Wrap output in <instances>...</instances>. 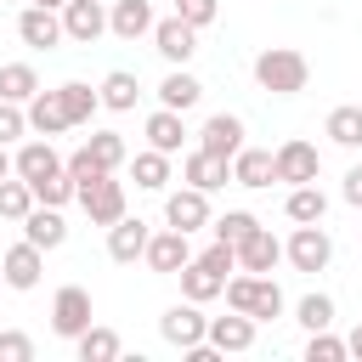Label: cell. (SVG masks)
Instances as JSON below:
<instances>
[{"label": "cell", "mask_w": 362, "mask_h": 362, "mask_svg": "<svg viewBox=\"0 0 362 362\" xmlns=\"http://www.w3.org/2000/svg\"><path fill=\"white\" fill-rule=\"evenodd\" d=\"M255 85H260L266 96H300V90L311 85V62H305L294 45H266V51L255 57Z\"/></svg>", "instance_id": "cell-1"}, {"label": "cell", "mask_w": 362, "mask_h": 362, "mask_svg": "<svg viewBox=\"0 0 362 362\" xmlns=\"http://www.w3.org/2000/svg\"><path fill=\"white\" fill-rule=\"evenodd\" d=\"M226 305L249 311L255 322H272V317H283V288L272 272H238V277H226Z\"/></svg>", "instance_id": "cell-2"}, {"label": "cell", "mask_w": 362, "mask_h": 362, "mask_svg": "<svg viewBox=\"0 0 362 362\" xmlns=\"http://www.w3.org/2000/svg\"><path fill=\"white\" fill-rule=\"evenodd\" d=\"M283 260H288L294 272H328V260H334V238L322 232V221L294 226L288 243H283Z\"/></svg>", "instance_id": "cell-3"}, {"label": "cell", "mask_w": 362, "mask_h": 362, "mask_svg": "<svg viewBox=\"0 0 362 362\" xmlns=\"http://www.w3.org/2000/svg\"><path fill=\"white\" fill-rule=\"evenodd\" d=\"M90 288H79V283H62L57 288V300H51V334L57 339H79L85 328H90Z\"/></svg>", "instance_id": "cell-4"}, {"label": "cell", "mask_w": 362, "mask_h": 362, "mask_svg": "<svg viewBox=\"0 0 362 362\" xmlns=\"http://www.w3.org/2000/svg\"><path fill=\"white\" fill-rule=\"evenodd\" d=\"M158 334H164V345L187 351V345L209 339V317L198 311V300H187V294H181V305H170V311L158 317Z\"/></svg>", "instance_id": "cell-5"}, {"label": "cell", "mask_w": 362, "mask_h": 362, "mask_svg": "<svg viewBox=\"0 0 362 362\" xmlns=\"http://www.w3.org/2000/svg\"><path fill=\"white\" fill-rule=\"evenodd\" d=\"M79 209L90 215V226H113V221L124 215V181H113V175L85 181V187H79Z\"/></svg>", "instance_id": "cell-6"}, {"label": "cell", "mask_w": 362, "mask_h": 362, "mask_svg": "<svg viewBox=\"0 0 362 362\" xmlns=\"http://www.w3.org/2000/svg\"><path fill=\"white\" fill-rule=\"evenodd\" d=\"M17 40L28 45V51H51V45H62L68 34H62V11L57 6H23V17H17Z\"/></svg>", "instance_id": "cell-7"}, {"label": "cell", "mask_w": 362, "mask_h": 362, "mask_svg": "<svg viewBox=\"0 0 362 362\" xmlns=\"http://www.w3.org/2000/svg\"><path fill=\"white\" fill-rule=\"evenodd\" d=\"M153 51H158L170 68H187L192 51H198V28H192L187 17H164V23H153Z\"/></svg>", "instance_id": "cell-8"}, {"label": "cell", "mask_w": 362, "mask_h": 362, "mask_svg": "<svg viewBox=\"0 0 362 362\" xmlns=\"http://www.w3.org/2000/svg\"><path fill=\"white\" fill-rule=\"evenodd\" d=\"M317 175H322V153H317L305 136H288V141L277 147V181L305 187V181H317Z\"/></svg>", "instance_id": "cell-9"}, {"label": "cell", "mask_w": 362, "mask_h": 362, "mask_svg": "<svg viewBox=\"0 0 362 362\" xmlns=\"http://www.w3.org/2000/svg\"><path fill=\"white\" fill-rule=\"evenodd\" d=\"M40 272H45V249L40 243H11L6 255H0V277L17 288V294H28V288H40Z\"/></svg>", "instance_id": "cell-10"}, {"label": "cell", "mask_w": 362, "mask_h": 362, "mask_svg": "<svg viewBox=\"0 0 362 362\" xmlns=\"http://www.w3.org/2000/svg\"><path fill=\"white\" fill-rule=\"evenodd\" d=\"M164 226H175V232H204L209 226V192H198V187H181V192H170L164 198Z\"/></svg>", "instance_id": "cell-11"}, {"label": "cell", "mask_w": 362, "mask_h": 362, "mask_svg": "<svg viewBox=\"0 0 362 362\" xmlns=\"http://www.w3.org/2000/svg\"><path fill=\"white\" fill-rule=\"evenodd\" d=\"M147 272H158V277H175L187 260H192V243H187V232H175V226H164V232H153L147 238Z\"/></svg>", "instance_id": "cell-12"}, {"label": "cell", "mask_w": 362, "mask_h": 362, "mask_svg": "<svg viewBox=\"0 0 362 362\" xmlns=\"http://www.w3.org/2000/svg\"><path fill=\"white\" fill-rule=\"evenodd\" d=\"M147 238H153V232H147V221H141V215H136V221H130V215H119V221L107 226V260L136 266V260L147 255Z\"/></svg>", "instance_id": "cell-13"}, {"label": "cell", "mask_w": 362, "mask_h": 362, "mask_svg": "<svg viewBox=\"0 0 362 362\" xmlns=\"http://www.w3.org/2000/svg\"><path fill=\"white\" fill-rule=\"evenodd\" d=\"M209 345H215L221 356H243V351H255V317H249V311L209 317Z\"/></svg>", "instance_id": "cell-14"}, {"label": "cell", "mask_w": 362, "mask_h": 362, "mask_svg": "<svg viewBox=\"0 0 362 362\" xmlns=\"http://www.w3.org/2000/svg\"><path fill=\"white\" fill-rule=\"evenodd\" d=\"M62 34H68L74 45L102 40V34H107V11H102V0H68V6H62Z\"/></svg>", "instance_id": "cell-15"}, {"label": "cell", "mask_w": 362, "mask_h": 362, "mask_svg": "<svg viewBox=\"0 0 362 362\" xmlns=\"http://www.w3.org/2000/svg\"><path fill=\"white\" fill-rule=\"evenodd\" d=\"M198 147L215 153V158H238V147H243V119H238V113H209L204 130H198Z\"/></svg>", "instance_id": "cell-16"}, {"label": "cell", "mask_w": 362, "mask_h": 362, "mask_svg": "<svg viewBox=\"0 0 362 362\" xmlns=\"http://www.w3.org/2000/svg\"><path fill=\"white\" fill-rule=\"evenodd\" d=\"M11 164H17V175L34 187V181H45V175L62 170V153L51 147V136H34V141H23V147L11 153Z\"/></svg>", "instance_id": "cell-17"}, {"label": "cell", "mask_w": 362, "mask_h": 362, "mask_svg": "<svg viewBox=\"0 0 362 362\" xmlns=\"http://www.w3.org/2000/svg\"><path fill=\"white\" fill-rule=\"evenodd\" d=\"M181 181H187V187H198V192H215V187H226V181H232V158H215V153L192 147V153L181 158Z\"/></svg>", "instance_id": "cell-18"}, {"label": "cell", "mask_w": 362, "mask_h": 362, "mask_svg": "<svg viewBox=\"0 0 362 362\" xmlns=\"http://www.w3.org/2000/svg\"><path fill=\"white\" fill-rule=\"evenodd\" d=\"M232 181L238 187H249V192H260V187H272L277 181V153H266V147H238V158H232Z\"/></svg>", "instance_id": "cell-19"}, {"label": "cell", "mask_w": 362, "mask_h": 362, "mask_svg": "<svg viewBox=\"0 0 362 362\" xmlns=\"http://www.w3.org/2000/svg\"><path fill=\"white\" fill-rule=\"evenodd\" d=\"M23 107H28V130H34V136H62V130H74V119H68V107H62L57 90H34Z\"/></svg>", "instance_id": "cell-20"}, {"label": "cell", "mask_w": 362, "mask_h": 362, "mask_svg": "<svg viewBox=\"0 0 362 362\" xmlns=\"http://www.w3.org/2000/svg\"><path fill=\"white\" fill-rule=\"evenodd\" d=\"M23 238H28V243H40L45 255H51V249H62V243H68V221H62V209L34 204V209L23 215Z\"/></svg>", "instance_id": "cell-21"}, {"label": "cell", "mask_w": 362, "mask_h": 362, "mask_svg": "<svg viewBox=\"0 0 362 362\" xmlns=\"http://www.w3.org/2000/svg\"><path fill=\"white\" fill-rule=\"evenodd\" d=\"M175 277H181V294H187V300H198V305H204V300H215V294H226V272H215V266H209V260H198V255H192Z\"/></svg>", "instance_id": "cell-22"}, {"label": "cell", "mask_w": 362, "mask_h": 362, "mask_svg": "<svg viewBox=\"0 0 362 362\" xmlns=\"http://www.w3.org/2000/svg\"><path fill=\"white\" fill-rule=\"evenodd\" d=\"M107 34H119V40H141V34H153V0H113V11H107Z\"/></svg>", "instance_id": "cell-23"}, {"label": "cell", "mask_w": 362, "mask_h": 362, "mask_svg": "<svg viewBox=\"0 0 362 362\" xmlns=\"http://www.w3.org/2000/svg\"><path fill=\"white\" fill-rule=\"evenodd\" d=\"M283 260V243L266 232V226H255L243 243H238V272H272Z\"/></svg>", "instance_id": "cell-24"}, {"label": "cell", "mask_w": 362, "mask_h": 362, "mask_svg": "<svg viewBox=\"0 0 362 362\" xmlns=\"http://www.w3.org/2000/svg\"><path fill=\"white\" fill-rule=\"evenodd\" d=\"M283 215H288L294 226H311V221H322V215H328V198H322V187H317V181H305V187H288V198H283Z\"/></svg>", "instance_id": "cell-25"}, {"label": "cell", "mask_w": 362, "mask_h": 362, "mask_svg": "<svg viewBox=\"0 0 362 362\" xmlns=\"http://www.w3.org/2000/svg\"><path fill=\"white\" fill-rule=\"evenodd\" d=\"M198 96H204V85H198L187 68H170V74H164V85H158V107H175V113L198 107Z\"/></svg>", "instance_id": "cell-26"}, {"label": "cell", "mask_w": 362, "mask_h": 362, "mask_svg": "<svg viewBox=\"0 0 362 362\" xmlns=\"http://www.w3.org/2000/svg\"><path fill=\"white\" fill-rule=\"evenodd\" d=\"M96 90H102V107H107V113H130V107H136V96H141V85H136V74H130V68H113Z\"/></svg>", "instance_id": "cell-27"}, {"label": "cell", "mask_w": 362, "mask_h": 362, "mask_svg": "<svg viewBox=\"0 0 362 362\" xmlns=\"http://www.w3.org/2000/svg\"><path fill=\"white\" fill-rule=\"evenodd\" d=\"M181 136H187V124H181L175 107L147 113V147H158V153H181Z\"/></svg>", "instance_id": "cell-28"}, {"label": "cell", "mask_w": 362, "mask_h": 362, "mask_svg": "<svg viewBox=\"0 0 362 362\" xmlns=\"http://www.w3.org/2000/svg\"><path fill=\"white\" fill-rule=\"evenodd\" d=\"M130 175H136L141 192H164V187H170V153H158V147L136 153V158H130Z\"/></svg>", "instance_id": "cell-29"}, {"label": "cell", "mask_w": 362, "mask_h": 362, "mask_svg": "<svg viewBox=\"0 0 362 362\" xmlns=\"http://www.w3.org/2000/svg\"><path fill=\"white\" fill-rule=\"evenodd\" d=\"M74 351H79V362H119V351H124V339L113 334V328H85L79 339H74Z\"/></svg>", "instance_id": "cell-30"}, {"label": "cell", "mask_w": 362, "mask_h": 362, "mask_svg": "<svg viewBox=\"0 0 362 362\" xmlns=\"http://www.w3.org/2000/svg\"><path fill=\"white\" fill-rule=\"evenodd\" d=\"M322 130H328V141H334V147L356 153V147H362V107H351V102H345V107H334Z\"/></svg>", "instance_id": "cell-31"}, {"label": "cell", "mask_w": 362, "mask_h": 362, "mask_svg": "<svg viewBox=\"0 0 362 362\" xmlns=\"http://www.w3.org/2000/svg\"><path fill=\"white\" fill-rule=\"evenodd\" d=\"M57 96H62V107H68V119H74V124H90V113L102 107V90H90L85 79H68V85H57Z\"/></svg>", "instance_id": "cell-32"}, {"label": "cell", "mask_w": 362, "mask_h": 362, "mask_svg": "<svg viewBox=\"0 0 362 362\" xmlns=\"http://www.w3.org/2000/svg\"><path fill=\"white\" fill-rule=\"evenodd\" d=\"M40 90V74L28 62H0V102H28Z\"/></svg>", "instance_id": "cell-33"}, {"label": "cell", "mask_w": 362, "mask_h": 362, "mask_svg": "<svg viewBox=\"0 0 362 362\" xmlns=\"http://www.w3.org/2000/svg\"><path fill=\"white\" fill-rule=\"evenodd\" d=\"M34 204H40V198H34V187H28L23 175H6V181H0V221H23Z\"/></svg>", "instance_id": "cell-34"}, {"label": "cell", "mask_w": 362, "mask_h": 362, "mask_svg": "<svg viewBox=\"0 0 362 362\" xmlns=\"http://www.w3.org/2000/svg\"><path fill=\"white\" fill-rule=\"evenodd\" d=\"M85 153L96 158V170H107V175H113V170L124 164V136H119V130H90Z\"/></svg>", "instance_id": "cell-35"}, {"label": "cell", "mask_w": 362, "mask_h": 362, "mask_svg": "<svg viewBox=\"0 0 362 362\" xmlns=\"http://www.w3.org/2000/svg\"><path fill=\"white\" fill-rule=\"evenodd\" d=\"M294 322H300L305 334H317V328H334V300L311 288V294H305V300L294 305Z\"/></svg>", "instance_id": "cell-36"}, {"label": "cell", "mask_w": 362, "mask_h": 362, "mask_svg": "<svg viewBox=\"0 0 362 362\" xmlns=\"http://www.w3.org/2000/svg\"><path fill=\"white\" fill-rule=\"evenodd\" d=\"M209 226H215V238H221V243H232V249H238V243H243L260 221H255L249 209H226V215H221V221H209Z\"/></svg>", "instance_id": "cell-37"}, {"label": "cell", "mask_w": 362, "mask_h": 362, "mask_svg": "<svg viewBox=\"0 0 362 362\" xmlns=\"http://www.w3.org/2000/svg\"><path fill=\"white\" fill-rule=\"evenodd\" d=\"M345 356H351V345H345V339H334L328 328H317V334L305 339V362H345Z\"/></svg>", "instance_id": "cell-38"}, {"label": "cell", "mask_w": 362, "mask_h": 362, "mask_svg": "<svg viewBox=\"0 0 362 362\" xmlns=\"http://www.w3.org/2000/svg\"><path fill=\"white\" fill-rule=\"evenodd\" d=\"M17 136H28V107L23 102H0V147H11Z\"/></svg>", "instance_id": "cell-39"}, {"label": "cell", "mask_w": 362, "mask_h": 362, "mask_svg": "<svg viewBox=\"0 0 362 362\" xmlns=\"http://www.w3.org/2000/svg\"><path fill=\"white\" fill-rule=\"evenodd\" d=\"M0 362H34V339L17 328H0Z\"/></svg>", "instance_id": "cell-40"}, {"label": "cell", "mask_w": 362, "mask_h": 362, "mask_svg": "<svg viewBox=\"0 0 362 362\" xmlns=\"http://www.w3.org/2000/svg\"><path fill=\"white\" fill-rule=\"evenodd\" d=\"M215 11H221V0H175V17H187L192 28H209Z\"/></svg>", "instance_id": "cell-41"}, {"label": "cell", "mask_w": 362, "mask_h": 362, "mask_svg": "<svg viewBox=\"0 0 362 362\" xmlns=\"http://www.w3.org/2000/svg\"><path fill=\"white\" fill-rule=\"evenodd\" d=\"M62 164H68V175H74V181H79V187H85V181H96V175H107V170H96V158H90V153H85V147H79V153H68V158H62Z\"/></svg>", "instance_id": "cell-42"}, {"label": "cell", "mask_w": 362, "mask_h": 362, "mask_svg": "<svg viewBox=\"0 0 362 362\" xmlns=\"http://www.w3.org/2000/svg\"><path fill=\"white\" fill-rule=\"evenodd\" d=\"M339 198H345L351 209H362V164H351V170H345V181H339Z\"/></svg>", "instance_id": "cell-43"}, {"label": "cell", "mask_w": 362, "mask_h": 362, "mask_svg": "<svg viewBox=\"0 0 362 362\" xmlns=\"http://www.w3.org/2000/svg\"><path fill=\"white\" fill-rule=\"evenodd\" d=\"M6 175H17V164H11V153L0 147V181H6Z\"/></svg>", "instance_id": "cell-44"}, {"label": "cell", "mask_w": 362, "mask_h": 362, "mask_svg": "<svg viewBox=\"0 0 362 362\" xmlns=\"http://www.w3.org/2000/svg\"><path fill=\"white\" fill-rule=\"evenodd\" d=\"M345 345H351V356H362V322L351 328V339H345Z\"/></svg>", "instance_id": "cell-45"}, {"label": "cell", "mask_w": 362, "mask_h": 362, "mask_svg": "<svg viewBox=\"0 0 362 362\" xmlns=\"http://www.w3.org/2000/svg\"><path fill=\"white\" fill-rule=\"evenodd\" d=\"M28 6H57V11H62V6H68V0H28Z\"/></svg>", "instance_id": "cell-46"}]
</instances>
